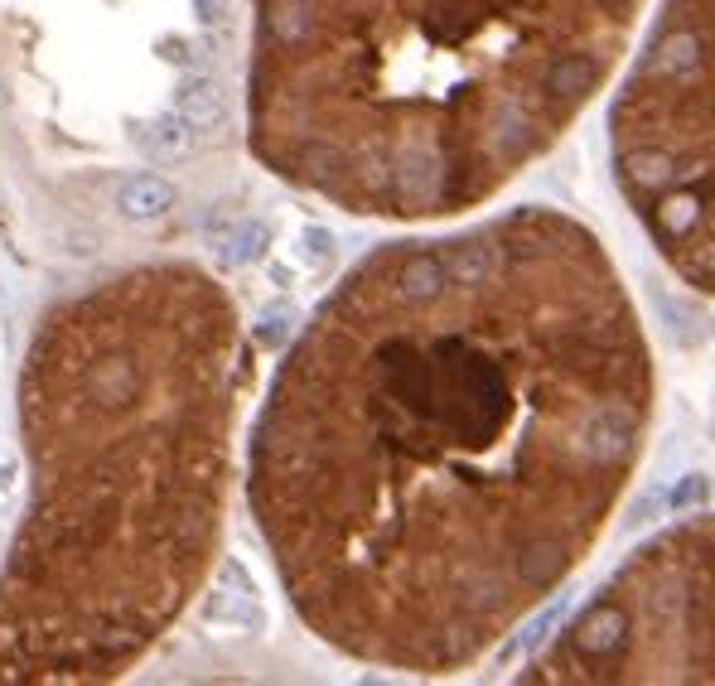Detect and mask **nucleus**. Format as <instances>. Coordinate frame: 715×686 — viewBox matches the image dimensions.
<instances>
[{"instance_id":"nucleus-1","label":"nucleus","mask_w":715,"mask_h":686,"mask_svg":"<svg viewBox=\"0 0 715 686\" xmlns=\"http://www.w3.org/2000/svg\"><path fill=\"white\" fill-rule=\"evenodd\" d=\"M653 416L609 246L508 208L373 246L319 300L256 411L247 508L319 643L455 677L590 561Z\"/></svg>"},{"instance_id":"nucleus-2","label":"nucleus","mask_w":715,"mask_h":686,"mask_svg":"<svg viewBox=\"0 0 715 686\" xmlns=\"http://www.w3.org/2000/svg\"><path fill=\"white\" fill-rule=\"evenodd\" d=\"M247 377L238 300L194 262L131 266L39 314L0 686L121 682L189 614L222 556Z\"/></svg>"},{"instance_id":"nucleus-3","label":"nucleus","mask_w":715,"mask_h":686,"mask_svg":"<svg viewBox=\"0 0 715 686\" xmlns=\"http://www.w3.org/2000/svg\"><path fill=\"white\" fill-rule=\"evenodd\" d=\"M653 0H252L247 145L377 222L494 204L623 77Z\"/></svg>"},{"instance_id":"nucleus-4","label":"nucleus","mask_w":715,"mask_h":686,"mask_svg":"<svg viewBox=\"0 0 715 686\" xmlns=\"http://www.w3.org/2000/svg\"><path fill=\"white\" fill-rule=\"evenodd\" d=\"M623 208L681 286L715 300V0H657L609 107Z\"/></svg>"},{"instance_id":"nucleus-5","label":"nucleus","mask_w":715,"mask_h":686,"mask_svg":"<svg viewBox=\"0 0 715 686\" xmlns=\"http://www.w3.org/2000/svg\"><path fill=\"white\" fill-rule=\"evenodd\" d=\"M522 682L715 686V513L647 537L536 652Z\"/></svg>"},{"instance_id":"nucleus-6","label":"nucleus","mask_w":715,"mask_h":686,"mask_svg":"<svg viewBox=\"0 0 715 686\" xmlns=\"http://www.w3.org/2000/svg\"><path fill=\"white\" fill-rule=\"evenodd\" d=\"M198 618L208 628H222V634H262L266 628L262 585L252 580V570L238 556L214 566V576L204 585V600H198Z\"/></svg>"},{"instance_id":"nucleus-7","label":"nucleus","mask_w":715,"mask_h":686,"mask_svg":"<svg viewBox=\"0 0 715 686\" xmlns=\"http://www.w3.org/2000/svg\"><path fill=\"white\" fill-rule=\"evenodd\" d=\"M174 111L189 121V131H214L228 111V97H222V83L214 73H189L179 77L174 87Z\"/></svg>"},{"instance_id":"nucleus-8","label":"nucleus","mask_w":715,"mask_h":686,"mask_svg":"<svg viewBox=\"0 0 715 686\" xmlns=\"http://www.w3.org/2000/svg\"><path fill=\"white\" fill-rule=\"evenodd\" d=\"M174 198L179 194L165 174H131V179H121V189H117V213L126 222H155L174 208Z\"/></svg>"},{"instance_id":"nucleus-9","label":"nucleus","mask_w":715,"mask_h":686,"mask_svg":"<svg viewBox=\"0 0 715 686\" xmlns=\"http://www.w3.org/2000/svg\"><path fill=\"white\" fill-rule=\"evenodd\" d=\"M189 145H194V131L179 111H160V117L141 121L136 127V151L155 165H170V160H184Z\"/></svg>"},{"instance_id":"nucleus-10","label":"nucleus","mask_w":715,"mask_h":686,"mask_svg":"<svg viewBox=\"0 0 715 686\" xmlns=\"http://www.w3.org/2000/svg\"><path fill=\"white\" fill-rule=\"evenodd\" d=\"M271 238H276L271 222H262V218H238L228 232H222V238H214V252H218L228 266H252L256 256L271 246Z\"/></svg>"},{"instance_id":"nucleus-11","label":"nucleus","mask_w":715,"mask_h":686,"mask_svg":"<svg viewBox=\"0 0 715 686\" xmlns=\"http://www.w3.org/2000/svg\"><path fill=\"white\" fill-rule=\"evenodd\" d=\"M295 242H300V256H305L310 266H324L334 256V232H324V228H305Z\"/></svg>"},{"instance_id":"nucleus-12","label":"nucleus","mask_w":715,"mask_h":686,"mask_svg":"<svg viewBox=\"0 0 715 686\" xmlns=\"http://www.w3.org/2000/svg\"><path fill=\"white\" fill-rule=\"evenodd\" d=\"M290 320H295V314H290V305L266 310V314H262V339H266V344H281L286 334H290Z\"/></svg>"},{"instance_id":"nucleus-13","label":"nucleus","mask_w":715,"mask_h":686,"mask_svg":"<svg viewBox=\"0 0 715 686\" xmlns=\"http://www.w3.org/2000/svg\"><path fill=\"white\" fill-rule=\"evenodd\" d=\"M189 5H194L198 25H218V20L228 15V0H189Z\"/></svg>"},{"instance_id":"nucleus-14","label":"nucleus","mask_w":715,"mask_h":686,"mask_svg":"<svg viewBox=\"0 0 715 686\" xmlns=\"http://www.w3.org/2000/svg\"><path fill=\"white\" fill-rule=\"evenodd\" d=\"M15 483H20V465L10 459V465H0V508L15 503Z\"/></svg>"}]
</instances>
